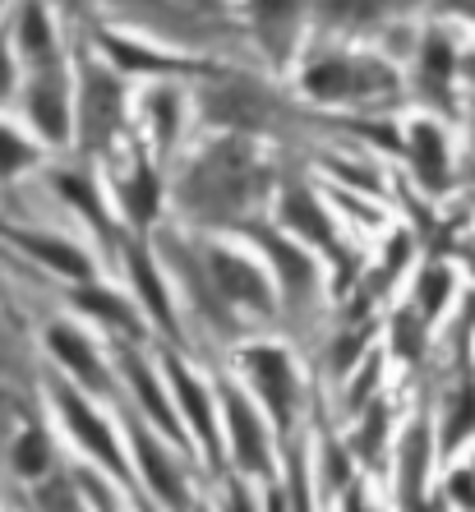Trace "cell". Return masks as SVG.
Returning a JSON list of instances; mask_svg holds the SVG:
<instances>
[{"instance_id":"28","label":"cell","mask_w":475,"mask_h":512,"mask_svg":"<svg viewBox=\"0 0 475 512\" xmlns=\"http://www.w3.org/2000/svg\"><path fill=\"white\" fill-rule=\"evenodd\" d=\"M37 503H42V512H84V503L74 499L70 480H51V485H42L37 489Z\"/></svg>"},{"instance_id":"9","label":"cell","mask_w":475,"mask_h":512,"mask_svg":"<svg viewBox=\"0 0 475 512\" xmlns=\"http://www.w3.org/2000/svg\"><path fill=\"white\" fill-rule=\"evenodd\" d=\"M167 374H171V388H176V397H180V411L190 416V425H194V434H199L208 462L222 466V443H217V425H213V402H208V393H203V383L194 379L176 356H167Z\"/></svg>"},{"instance_id":"10","label":"cell","mask_w":475,"mask_h":512,"mask_svg":"<svg viewBox=\"0 0 475 512\" xmlns=\"http://www.w3.org/2000/svg\"><path fill=\"white\" fill-rule=\"evenodd\" d=\"M28 116L51 143L70 139V102H65V79L56 74V65L37 74L33 88H28Z\"/></svg>"},{"instance_id":"13","label":"cell","mask_w":475,"mask_h":512,"mask_svg":"<svg viewBox=\"0 0 475 512\" xmlns=\"http://www.w3.org/2000/svg\"><path fill=\"white\" fill-rule=\"evenodd\" d=\"M254 236L263 240V250H268V259L282 268V286H286V296L291 300H309L314 296V286H319V277H314V263H309V254L305 250H296L291 240H282L277 231H268V227H250Z\"/></svg>"},{"instance_id":"36","label":"cell","mask_w":475,"mask_h":512,"mask_svg":"<svg viewBox=\"0 0 475 512\" xmlns=\"http://www.w3.org/2000/svg\"><path fill=\"white\" fill-rule=\"evenodd\" d=\"M194 512H208V508H194Z\"/></svg>"},{"instance_id":"15","label":"cell","mask_w":475,"mask_h":512,"mask_svg":"<svg viewBox=\"0 0 475 512\" xmlns=\"http://www.w3.org/2000/svg\"><path fill=\"white\" fill-rule=\"evenodd\" d=\"M402 508L420 512L425 508V466H429V425L416 420V425L402 434Z\"/></svg>"},{"instance_id":"29","label":"cell","mask_w":475,"mask_h":512,"mask_svg":"<svg viewBox=\"0 0 475 512\" xmlns=\"http://www.w3.org/2000/svg\"><path fill=\"white\" fill-rule=\"evenodd\" d=\"M291 508L309 512V476H305V457L291 448Z\"/></svg>"},{"instance_id":"19","label":"cell","mask_w":475,"mask_h":512,"mask_svg":"<svg viewBox=\"0 0 475 512\" xmlns=\"http://www.w3.org/2000/svg\"><path fill=\"white\" fill-rule=\"evenodd\" d=\"M120 203H125V217H130L134 227H148L157 213V176L148 162H134V176L120 185Z\"/></svg>"},{"instance_id":"33","label":"cell","mask_w":475,"mask_h":512,"mask_svg":"<svg viewBox=\"0 0 475 512\" xmlns=\"http://www.w3.org/2000/svg\"><path fill=\"white\" fill-rule=\"evenodd\" d=\"M226 512H254V503H250V494L240 485H231V503H226Z\"/></svg>"},{"instance_id":"1","label":"cell","mask_w":475,"mask_h":512,"mask_svg":"<svg viewBox=\"0 0 475 512\" xmlns=\"http://www.w3.org/2000/svg\"><path fill=\"white\" fill-rule=\"evenodd\" d=\"M250 180H254L250 153L240 143H226V148H217L213 157H203L199 167H194L180 199L190 203L199 217H208V222H226V217L240 213V203L250 199V190H254Z\"/></svg>"},{"instance_id":"22","label":"cell","mask_w":475,"mask_h":512,"mask_svg":"<svg viewBox=\"0 0 475 512\" xmlns=\"http://www.w3.org/2000/svg\"><path fill=\"white\" fill-rule=\"evenodd\" d=\"M79 300H84V305L97 314V319L116 323L120 333H130V337H139V333H143V328H139V314H134L130 305L120 300V296H111V291H102V286H84V291H79Z\"/></svg>"},{"instance_id":"30","label":"cell","mask_w":475,"mask_h":512,"mask_svg":"<svg viewBox=\"0 0 475 512\" xmlns=\"http://www.w3.org/2000/svg\"><path fill=\"white\" fill-rule=\"evenodd\" d=\"M323 476H328V485L333 489H346V453L342 448H333V443H328V448H323Z\"/></svg>"},{"instance_id":"25","label":"cell","mask_w":475,"mask_h":512,"mask_svg":"<svg viewBox=\"0 0 475 512\" xmlns=\"http://www.w3.org/2000/svg\"><path fill=\"white\" fill-rule=\"evenodd\" d=\"M383 434H388V406L374 397V411H369L365 429H360V439H356V453L369 457V462H379V448H383Z\"/></svg>"},{"instance_id":"17","label":"cell","mask_w":475,"mask_h":512,"mask_svg":"<svg viewBox=\"0 0 475 512\" xmlns=\"http://www.w3.org/2000/svg\"><path fill=\"white\" fill-rule=\"evenodd\" d=\"M282 208H286V222H291V227H296L300 236H309L314 245H323V250L342 254V245H337V236H333V222L323 217L319 199H314L309 190H286Z\"/></svg>"},{"instance_id":"34","label":"cell","mask_w":475,"mask_h":512,"mask_svg":"<svg viewBox=\"0 0 475 512\" xmlns=\"http://www.w3.org/2000/svg\"><path fill=\"white\" fill-rule=\"evenodd\" d=\"M346 512H374L365 503V494H360V489H346Z\"/></svg>"},{"instance_id":"21","label":"cell","mask_w":475,"mask_h":512,"mask_svg":"<svg viewBox=\"0 0 475 512\" xmlns=\"http://www.w3.org/2000/svg\"><path fill=\"white\" fill-rule=\"evenodd\" d=\"M56 190L65 194L70 203L84 208V217L93 222L97 231H107V217H102V199H97V180L88 171H56Z\"/></svg>"},{"instance_id":"24","label":"cell","mask_w":475,"mask_h":512,"mask_svg":"<svg viewBox=\"0 0 475 512\" xmlns=\"http://www.w3.org/2000/svg\"><path fill=\"white\" fill-rule=\"evenodd\" d=\"M148 116L157 120V143L162 148H171V134H176V93L171 88H157V93H148Z\"/></svg>"},{"instance_id":"27","label":"cell","mask_w":475,"mask_h":512,"mask_svg":"<svg viewBox=\"0 0 475 512\" xmlns=\"http://www.w3.org/2000/svg\"><path fill=\"white\" fill-rule=\"evenodd\" d=\"M392 337H397V351L402 356H411V360H420V351H425V328H420V319L416 314H397L392 319Z\"/></svg>"},{"instance_id":"14","label":"cell","mask_w":475,"mask_h":512,"mask_svg":"<svg viewBox=\"0 0 475 512\" xmlns=\"http://www.w3.org/2000/svg\"><path fill=\"white\" fill-rule=\"evenodd\" d=\"M443 453H452L466 434H475V374H471V360H457V388L443 397Z\"/></svg>"},{"instance_id":"3","label":"cell","mask_w":475,"mask_h":512,"mask_svg":"<svg viewBox=\"0 0 475 512\" xmlns=\"http://www.w3.org/2000/svg\"><path fill=\"white\" fill-rule=\"evenodd\" d=\"M203 263H208V282H213L217 300H231V305H245V310L273 314V286H268V277H263L245 254L213 245V250L203 254Z\"/></svg>"},{"instance_id":"6","label":"cell","mask_w":475,"mask_h":512,"mask_svg":"<svg viewBox=\"0 0 475 512\" xmlns=\"http://www.w3.org/2000/svg\"><path fill=\"white\" fill-rule=\"evenodd\" d=\"M51 397H56V406H60V416H65V425L74 429V439L84 443V448L97 457V462H107L120 480H130V466H125V457H120V448H116V439H111L107 420L97 416V411H93V406H88L79 393H70L65 383H51Z\"/></svg>"},{"instance_id":"4","label":"cell","mask_w":475,"mask_h":512,"mask_svg":"<svg viewBox=\"0 0 475 512\" xmlns=\"http://www.w3.org/2000/svg\"><path fill=\"white\" fill-rule=\"evenodd\" d=\"M305 84L314 97H323V102H342V97H351V102H360V97H374V93H388L392 88V74L383 70V65H369V60H319L314 70L305 74Z\"/></svg>"},{"instance_id":"7","label":"cell","mask_w":475,"mask_h":512,"mask_svg":"<svg viewBox=\"0 0 475 512\" xmlns=\"http://www.w3.org/2000/svg\"><path fill=\"white\" fill-rule=\"evenodd\" d=\"M130 443H134V457H139L143 476H148V485L157 489V499L167 503L171 512H190V489H185V466L176 462V457L162 448V443L148 434V429L139 425V416H130Z\"/></svg>"},{"instance_id":"35","label":"cell","mask_w":475,"mask_h":512,"mask_svg":"<svg viewBox=\"0 0 475 512\" xmlns=\"http://www.w3.org/2000/svg\"><path fill=\"white\" fill-rule=\"evenodd\" d=\"M268 512H286L282 508V494H273V499H268Z\"/></svg>"},{"instance_id":"23","label":"cell","mask_w":475,"mask_h":512,"mask_svg":"<svg viewBox=\"0 0 475 512\" xmlns=\"http://www.w3.org/2000/svg\"><path fill=\"white\" fill-rule=\"evenodd\" d=\"M51 466V443H47V434L42 429H28L24 439L14 443V471L24 480H37L42 471Z\"/></svg>"},{"instance_id":"18","label":"cell","mask_w":475,"mask_h":512,"mask_svg":"<svg viewBox=\"0 0 475 512\" xmlns=\"http://www.w3.org/2000/svg\"><path fill=\"white\" fill-rule=\"evenodd\" d=\"M130 273H134V286H139V300L148 305V314L157 319V328H162V333H176V314H171L167 286H162L157 268L148 263V250H143V245H134V250H130Z\"/></svg>"},{"instance_id":"26","label":"cell","mask_w":475,"mask_h":512,"mask_svg":"<svg viewBox=\"0 0 475 512\" xmlns=\"http://www.w3.org/2000/svg\"><path fill=\"white\" fill-rule=\"evenodd\" d=\"M448 291H452V277L443 273V268H429V273L420 277V314L434 319V314L448 305Z\"/></svg>"},{"instance_id":"32","label":"cell","mask_w":475,"mask_h":512,"mask_svg":"<svg viewBox=\"0 0 475 512\" xmlns=\"http://www.w3.org/2000/svg\"><path fill=\"white\" fill-rule=\"evenodd\" d=\"M448 494L462 503L466 512H475V471H457V476L448 480Z\"/></svg>"},{"instance_id":"31","label":"cell","mask_w":475,"mask_h":512,"mask_svg":"<svg viewBox=\"0 0 475 512\" xmlns=\"http://www.w3.org/2000/svg\"><path fill=\"white\" fill-rule=\"evenodd\" d=\"M0 148H5V180H14L19 176V167H24V157H28V148H24V139H19V134L14 130H5V143H0Z\"/></svg>"},{"instance_id":"11","label":"cell","mask_w":475,"mask_h":512,"mask_svg":"<svg viewBox=\"0 0 475 512\" xmlns=\"http://www.w3.org/2000/svg\"><path fill=\"white\" fill-rule=\"evenodd\" d=\"M47 342H51V351H56V360H60V365H65V370H70L79 383H88L93 393H107V388H111L107 370H102V356H97V346L88 342L84 333H74L70 323H51Z\"/></svg>"},{"instance_id":"8","label":"cell","mask_w":475,"mask_h":512,"mask_svg":"<svg viewBox=\"0 0 475 512\" xmlns=\"http://www.w3.org/2000/svg\"><path fill=\"white\" fill-rule=\"evenodd\" d=\"M116 125H120V84L111 74H102V65H84V97H79L84 143L88 148H102L116 134Z\"/></svg>"},{"instance_id":"12","label":"cell","mask_w":475,"mask_h":512,"mask_svg":"<svg viewBox=\"0 0 475 512\" xmlns=\"http://www.w3.org/2000/svg\"><path fill=\"white\" fill-rule=\"evenodd\" d=\"M116 356H120V370H125V379H130V388L139 393V406L153 416V425H162V434H167L171 443H185V429H180L176 411H171V402L162 397V388H157V379L148 374V365H143L139 356H134L130 346L120 342L116 346Z\"/></svg>"},{"instance_id":"5","label":"cell","mask_w":475,"mask_h":512,"mask_svg":"<svg viewBox=\"0 0 475 512\" xmlns=\"http://www.w3.org/2000/svg\"><path fill=\"white\" fill-rule=\"evenodd\" d=\"M222 406L231 420V443H236V466L245 476H273V443L263 429L259 411L250 406V397L240 393L236 383H222Z\"/></svg>"},{"instance_id":"2","label":"cell","mask_w":475,"mask_h":512,"mask_svg":"<svg viewBox=\"0 0 475 512\" xmlns=\"http://www.w3.org/2000/svg\"><path fill=\"white\" fill-rule=\"evenodd\" d=\"M240 360H245V374H250L259 402L268 406V416L277 420L282 434H291L296 429V411H300V383H296V370H291L286 351L282 346H250Z\"/></svg>"},{"instance_id":"20","label":"cell","mask_w":475,"mask_h":512,"mask_svg":"<svg viewBox=\"0 0 475 512\" xmlns=\"http://www.w3.org/2000/svg\"><path fill=\"white\" fill-rule=\"evenodd\" d=\"M14 240L19 245H28V250L37 254V259H47L51 268H60L65 277H88L93 268H88V259L74 245H65V240H51V236H24V231H14Z\"/></svg>"},{"instance_id":"16","label":"cell","mask_w":475,"mask_h":512,"mask_svg":"<svg viewBox=\"0 0 475 512\" xmlns=\"http://www.w3.org/2000/svg\"><path fill=\"white\" fill-rule=\"evenodd\" d=\"M411 162H416L420 180H425L429 190H443L448 185V148H443V130L439 125H429V120H420V125H411Z\"/></svg>"}]
</instances>
